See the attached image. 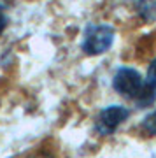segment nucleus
<instances>
[{"label":"nucleus","instance_id":"1","mask_svg":"<svg viewBox=\"0 0 156 158\" xmlns=\"http://www.w3.org/2000/svg\"><path fill=\"white\" fill-rule=\"evenodd\" d=\"M112 88L121 97L133 100L139 107H147L156 100V86L147 83L132 67H121L114 74Z\"/></svg>","mask_w":156,"mask_h":158},{"label":"nucleus","instance_id":"2","mask_svg":"<svg viewBox=\"0 0 156 158\" xmlns=\"http://www.w3.org/2000/svg\"><path fill=\"white\" fill-rule=\"evenodd\" d=\"M114 42V28L109 25H102V23H89L86 30H84L83 37V51L89 56H96L105 53Z\"/></svg>","mask_w":156,"mask_h":158},{"label":"nucleus","instance_id":"3","mask_svg":"<svg viewBox=\"0 0 156 158\" xmlns=\"http://www.w3.org/2000/svg\"><path fill=\"white\" fill-rule=\"evenodd\" d=\"M130 116V111L123 106H109L102 109L95 123L96 134L100 135H111L112 132H116L117 127Z\"/></svg>","mask_w":156,"mask_h":158},{"label":"nucleus","instance_id":"4","mask_svg":"<svg viewBox=\"0 0 156 158\" xmlns=\"http://www.w3.org/2000/svg\"><path fill=\"white\" fill-rule=\"evenodd\" d=\"M137 12L144 21H156V0H139L137 2Z\"/></svg>","mask_w":156,"mask_h":158},{"label":"nucleus","instance_id":"5","mask_svg":"<svg viewBox=\"0 0 156 158\" xmlns=\"http://www.w3.org/2000/svg\"><path fill=\"white\" fill-rule=\"evenodd\" d=\"M142 130L147 135H156V109L146 116V119L142 121Z\"/></svg>","mask_w":156,"mask_h":158},{"label":"nucleus","instance_id":"6","mask_svg":"<svg viewBox=\"0 0 156 158\" xmlns=\"http://www.w3.org/2000/svg\"><path fill=\"white\" fill-rule=\"evenodd\" d=\"M6 9H7V0H0V34H2V32L6 30V27H7Z\"/></svg>","mask_w":156,"mask_h":158},{"label":"nucleus","instance_id":"7","mask_svg":"<svg viewBox=\"0 0 156 158\" xmlns=\"http://www.w3.org/2000/svg\"><path fill=\"white\" fill-rule=\"evenodd\" d=\"M146 79H147V83H151V85L156 86V58L149 63V69H147V76H146Z\"/></svg>","mask_w":156,"mask_h":158},{"label":"nucleus","instance_id":"8","mask_svg":"<svg viewBox=\"0 0 156 158\" xmlns=\"http://www.w3.org/2000/svg\"><path fill=\"white\" fill-rule=\"evenodd\" d=\"M39 158H49V156H39Z\"/></svg>","mask_w":156,"mask_h":158}]
</instances>
